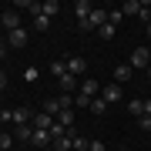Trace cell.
Here are the masks:
<instances>
[{
    "label": "cell",
    "mask_w": 151,
    "mask_h": 151,
    "mask_svg": "<svg viewBox=\"0 0 151 151\" xmlns=\"http://www.w3.org/2000/svg\"><path fill=\"white\" fill-rule=\"evenodd\" d=\"M128 64H131V70H134V67H145V70H148V64H151V50H148V47H134Z\"/></svg>",
    "instance_id": "cell-2"
},
{
    "label": "cell",
    "mask_w": 151,
    "mask_h": 151,
    "mask_svg": "<svg viewBox=\"0 0 151 151\" xmlns=\"http://www.w3.org/2000/svg\"><path fill=\"white\" fill-rule=\"evenodd\" d=\"M30 145H37V148L44 151V148H50V145H54V138H50V131H34Z\"/></svg>",
    "instance_id": "cell-8"
},
{
    "label": "cell",
    "mask_w": 151,
    "mask_h": 151,
    "mask_svg": "<svg viewBox=\"0 0 151 151\" xmlns=\"http://www.w3.org/2000/svg\"><path fill=\"white\" fill-rule=\"evenodd\" d=\"M148 37H151V20H148Z\"/></svg>",
    "instance_id": "cell-35"
},
{
    "label": "cell",
    "mask_w": 151,
    "mask_h": 151,
    "mask_svg": "<svg viewBox=\"0 0 151 151\" xmlns=\"http://www.w3.org/2000/svg\"><path fill=\"white\" fill-rule=\"evenodd\" d=\"M70 138H74V134H67V138H57L50 148H54V151H70Z\"/></svg>",
    "instance_id": "cell-22"
},
{
    "label": "cell",
    "mask_w": 151,
    "mask_h": 151,
    "mask_svg": "<svg viewBox=\"0 0 151 151\" xmlns=\"http://www.w3.org/2000/svg\"><path fill=\"white\" fill-rule=\"evenodd\" d=\"M121 151H131V148H121Z\"/></svg>",
    "instance_id": "cell-38"
},
{
    "label": "cell",
    "mask_w": 151,
    "mask_h": 151,
    "mask_svg": "<svg viewBox=\"0 0 151 151\" xmlns=\"http://www.w3.org/2000/svg\"><path fill=\"white\" fill-rule=\"evenodd\" d=\"M57 121L64 124V128H70V121H74V111H70V108H67V111H60V114H57Z\"/></svg>",
    "instance_id": "cell-24"
},
{
    "label": "cell",
    "mask_w": 151,
    "mask_h": 151,
    "mask_svg": "<svg viewBox=\"0 0 151 151\" xmlns=\"http://www.w3.org/2000/svg\"><path fill=\"white\" fill-rule=\"evenodd\" d=\"M57 84H60V91H77V87H81L74 74H64V77H57Z\"/></svg>",
    "instance_id": "cell-11"
},
{
    "label": "cell",
    "mask_w": 151,
    "mask_h": 151,
    "mask_svg": "<svg viewBox=\"0 0 151 151\" xmlns=\"http://www.w3.org/2000/svg\"><path fill=\"white\" fill-rule=\"evenodd\" d=\"M30 118H34V114L27 108H14V124H30Z\"/></svg>",
    "instance_id": "cell-13"
},
{
    "label": "cell",
    "mask_w": 151,
    "mask_h": 151,
    "mask_svg": "<svg viewBox=\"0 0 151 151\" xmlns=\"http://www.w3.org/2000/svg\"><path fill=\"white\" fill-rule=\"evenodd\" d=\"M148 77H151V64H148Z\"/></svg>",
    "instance_id": "cell-36"
},
{
    "label": "cell",
    "mask_w": 151,
    "mask_h": 151,
    "mask_svg": "<svg viewBox=\"0 0 151 151\" xmlns=\"http://www.w3.org/2000/svg\"><path fill=\"white\" fill-rule=\"evenodd\" d=\"M104 24H108V10H101V7H94L91 10V17H87V20H81V30H101Z\"/></svg>",
    "instance_id": "cell-1"
},
{
    "label": "cell",
    "mask_w": 151,
    "mask_h": 151,
    "mask_svg": "<svg viewBox=\"0 0 151 151\" xmlns=\"http://www.w3.org/2000/svg\"><path fill=\"white\" fill-rule=\"evenodd\" d=\"M108 108H111V104H108V101H104V97H101V94H97V97H94V101H91V111H94V114H104V111H108Z\"/></svg>",
    "instance_id": "cell-19"
},
{
    "label": "cell",
    "mask_w": 151,
    "mask_h": 151,
    "mask_svg": "<svg viewBox=\"0 0 151 151\" xmlns=\"http://www.w3.org/2000/svg\"><path fill=\"white\" fill-rule=\"evenodd\" d=\"M91 101H94V97H84V94H77V97H74L77 108H91Z\"/></svg>",
    "instance_id": "cell-28"
},
{
    "label": "cell",
    "mask_w": 151,
    "mask_h": 151,
    "mask_svg": "<svg viewBox=\"0 0 151 151\" xmlns=\"http://www.w3.org/2000/svg\"><path fill=\"white\" fill-rule=\"evenodd\" d=\"M0 104H4V97H0Z\"/></svg>",
    "instance_id": "cell-39"
},
{
    "label": "cell",
    "mask_w": 151,
    "mask_h": 151,
    "mask_svg": "<svg viewBox=\"0 0 151 151\" xmlns=\"http://www.w3.org/2000/svg\"><path fill=\"white\" fill-rule=\"evenodd\" d=\"M4 87H7V74L0 70V91H4Z\"/></svg>",
    "instance_id": "cell-33"
},
{
    "label": "cell",
    "mask_w": 151,
    "mask_h": 151,
    "mask_svg": "<svg viewBox=\"0 0 151 151\" xmlns=\"http://www.w3.org/2000/svg\"><path fill=\"white\" fill-rule=\"evenodd\" d=\"M17 138H20V141H30L34 138V124H17Z\"/></svg>",
    "instance_id": "cell-18"
},
{
    "label": "cell",
    "mask_w": 151,
    "mask_h": 151,
    "mask_svg": "<svg viewBox=\"0 0 151 151\" xmlns=\"http://www.w3.org/2000/svg\"><path fill=\"white\" fill-rule=\"evenodd\" d=\"M97 34H101V37H104V40H111V37H114V24H104V27H101V30H97Z\"/></svg>",
    "instance_id": "cell-27"
},
{
    "label": "cell",
    "mask_w": 151,
    "mask_h": 151,
    "mask_svg": "<svg viewBox=\"0 0 151 151\" xmlns=\"http://www.w3.org/2000/svg\"><path fill=\"white\" fill-rule=\"evenodd\" d=\"M0 121H14V111H7V108H0Z\"/></svg>",
    "instance_id": "cell-31"
},
{
    "label": "cell",
    "mask_w": 151,
    "mask_h": 151,
    "mask_svg": "<svg viewBox=\"0 0 151 151\" xmlns=\"http://www.w3.org/2000/svg\"><path fill=\"white\" fill-rule=\"evenodd\" d=\"M7 50H10V44H7V40H0V57H7Z\"/></svg>",
    "instance_id": "cell-32"
},
{
    "label": "cell",
    "mask_w": 151,
    "mask_h": 151,
    "mask_svg": "<svg viewBox=\"0 0 151 151\" xmlns=\"http://www.w3.org/2000/svg\"><path fill=\"white\" fill-rule=\"evenodd\" d=\"M10 145H14V138L7 134V131H0V151H7V148H10Z\"/></svg>",
    "instance_id": "cell-26"
},
{
    "label": "cell",
    "mask_w": 151,
    "mask_h": 151,
    "mask_svg": "<svg viewBox=\"0 0 151 151\" xmlns=\"http://www.w3.org/2000/svg\"><path fill=\"white\" fill-rule=\"evenodd\" d=\"M0 24L7 27V34H10V30H20V14H17V10H4Z\"/></svg>",
    "instance_id": "cell-5"
},
{
    "label": "cell",
    "mask_w": 151,
    "mask_h": 151,
    "mask_svg": "<svg viewBox=\"0 0 151 151\" xmlns=\"http://www.w3.org/2000/svg\"><path fill=\"white\" fill-rule=\"evenodd\" d=\"M87 145H91V141L81 138V134H74V138H70V151H87Z\"/></svg>",
    "instance_id": "cell-20"
},
{
    "label": "cell",
    "mask_w": 151,
    "mask_h": 151,
    "mask_svg": "<svg viewBox=\"0 0 151 151\" xmlns=\"http://www.w3.org/2000/svg\"><path fill=\"white\" fill-rule=\"evenodd\" d=\"M121 20H124V14H121V10H108V24H114V27H118Z\"/></svg>",
    "instance_id": "cell-25"
},
{
    "label": "cell",
    "mask_w": 151,
    "mask_h": 151,
    "mask_svg": "<svg viewBox=\"0 0 151 151\" xmlns=\"http://www.w3.org/2000/svg\"><path fill=\"white\" fill-rule=\"evenodd\" d=\"M40 14H44V17H54V14H60V4H57V0H47V4H40Z\"/></svg>",
    "instance_id": "cell-16"
},
{
    "label": "cell",
    "mask_w": 151,
    "mask_h": 151,
    "mask_svg": "<svg viewBox=\"0 0 151 151\" xmlns=\"http://www.w3.org/2000/svg\"><path fill=\"white\" fill-rule=\"evenodd\" d=\"M84 70H87V60H84V57H70V60H67V74L81 77Z\"/></svg>",
    "instance_id": "cell-9"
},
{
    "label": "cell",
    "mask_w": 151,
    "mask_h": 151,
    "mask_svg": "<svg viewBox=\"0 0 151 151\" xmlns=\"http://www.w3.org/2000/svg\"><path fill=\"white\" fill-rule=\"evenodd\" d=\"M87 151H108V145H104V141H91V145H87Z\"/></svg>",
    "instance_id": "cell-29"
},
{
    "label": "cell",
    "mask_w": 151,
    "mask_h": 151,
    "mask_svg": "<svg viewBox=\"0 0 151 151\" xmlns=\"http://www.w3.org/2000/svg\"><path fill=\"white\" fill-rule=\"evenodd\" d=\"M44 151H54V148H44Z\"/></svg>",
    "instance_id": "cell-37"
},
{
    "label": "cell",
    "mask_w": 151,
    "mask_h": 151,
    "mask_svg": "<svg viewBox=\"0 0 151 151\" xmlns=\"http://www.w3.org/2000/svg\"><path fill=\"white\" fill-rule=\"evenodd\" d=\"M34 27H37V30H47V27H50V17L37 14V17H34Z\"/></svg>",
    "instance_id": "cell-23"
},
{
    "label": "cell",
    "mask_w": 151,
    "mask_h": 151,
    "mask_svg": "<svg viewBox=\"0 0 151 151\" xmlns=\"http://www.w3.org/2000/svg\"><path fill=\"white\" fill-rule=\"evenodd\" d=\"M101 97H104L108 104H118V101H121V84H104V87H101Z\"/></svg>",
    "instance_id": "cell-6"
},
{
    "label": "cell",
    "mask_w": 151,
    "mask_h": 151,
    "mask_svg": "<svg viewBox=\"0 0 151 151\" xmlns=\"http://www.w3.org/2000/svg\"><path fill=\"white\" fill-rule=\"evenodd\" d=\"M60 111H64V108H60V101H57V97H50V101L44 104V114H50V118H57Z\"/></svg>",
    "instance_id": "cell-14"
},
{
    "label": "cell",
    "mask_w": 151,
    "mask_h": 151,
    "mask_svg": "<svg viewBox=\"0 0 151 151\" xmlns=\"http://www.w3.org/2000/svg\"><path fill=\"white\" fill-rule=\"evenodd\" d=\"M145 114H148V118H151V97H148V101H145Z\"/></svg>",
    "instance_id": "cell-34"
},
{
    "label": "cell",
    "mask_w": 151,
    "mask_h": 151,
    "mask_svg": "<svg viewBox=\"0 0 151 151\" xmlns=\"http://www.w3.org/2000/svg\"><path fill=\"white\" fill-rule=\"evenodd\" d=\"M77 94H84V97H97V94H101V87H97V81L84 77V81H81V87H77Z\"/></svg>",
    "instance_id": "cell-7"
},
{
    "label": "cell",
    "mask_w": 151,
    "mask_h": 151,
    "mask_svg": "<svg viewBox=\"0 0 151 151\" xmlns=\"http://www.w3.org/2000/svg\"><path fill=\"white\" fill-rule=\"evenodd\" d=\"M27 40H30V37H27V30H24V27H20V30H10V34H7V44H10L14 50L27 47Z\"/></svg>",
    "instance_id": "cell-4"
},
{
    "label": "cell",
    "mask_w": 151,
    "mask_h": 151,
    "mask_svg": "<svg viewBox=\"0 0 151 151\" xmlns=\"http://www.w3.org/2000/svg\"><path fill=\"white\" fill-rule=\"evenodd\" d=\"M141 7H145L141 0H128V4L121 7V14H124V17H134V14H141Z\"/></svg>",
    "instance_id": "cell-12"
},
{
    "label": "cell",
    "mask_w": 151,
    "mask_h": 151,
    "mask_svg": "<svg viewBox=\"0 0 151 151\" xmlns=\"http://www.w3.org/2000/svg\"><path fill=\"white\" fill-rule=\"evenodd\" d=\"M128 114H134V118H141V114H145V101H138V97H134V101L128 104Z\"/></svg>",
    "instance_id": "cell-21"
},
{
    "label": "cell",
    "mask_w": 151,
    "mask_h": 151,
    "mask_svg": "<svg viewBox=\"0 0 151 151\" xmlns=\"http://www.w3.org/2000/svg\"><path fill=\"white\" fill-rule=\"evenodd\" d=\"M138 124H141V131H151V118H148V114H141V121H138Z\"/></svg>",
    "instance_id": "cell-30"
},
{
    "label": "cell",
    "mask_w": 151,
    "mask_h": 151,
    "mask_svg": "<svg viewBox=\"0 0 151 151\" xmlns=\"http://www.w3.org/2000/svg\"><path fill=\"white\" fill-rule=\"evenodd\" d=\"M131 74H134V70H131V64H118V67H114V84L131 81Z\"/></svg>",
    "instance_id": "cell-10"
},
{
    "label": "cell",
    "mask_w": 151,
    "mask_h": 151,
    "mask_svg": "<svg viewBox=\"0 0 151 151\" xmlns=\"http://www.w3.org/2000/svg\"><path fill=\"white\" fill-rule=\"evenodd\" d=\"M67 134H70V128H64L60 121H54V124H50V138H54V141H57V138H67Z\"/></svg>",
    "instance_id": "cell-15"
},
{
    "label": "cell",
    "mask_w": 151,
    "mask_h": 151,
    "mask_svg": "<svg viewBox=\"0 0 151 151\" xmlns=\"http://www.w3.org/2000/svg\"><path fill=\"white\" fill-rule=\"evenodd\" d=\"M50 74H54V77H64L67 74V60H50Z\"/></svg>",
    "instance_id": "cell-17"
},
{
    "label": "cell",
    "mask_w": 151,
    "mask_h": 151,
    "mask_svg": "<svg viewBox=\"0 0 151 151\" xmlns=\"http://www.w3.org/2000/svg\"><path fill=\"white\" fill-rule=\"evenodd\" d=\"M91 10H94V4H91V0H77V4L70 7V14L77 17V24H81V20H87V17H91Z\"/></svg>",
    "instance_id": "cell-3"
}]
</instances>
